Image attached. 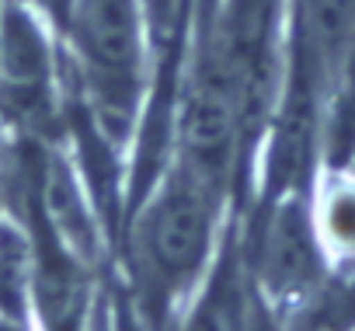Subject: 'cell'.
I'll return each mask as SVG.
<instances>
[{"label":"cell","mask_w":355,"mask_h":331,"mask_svg":"<svg viewBox=\"0 0 355 331\" xmlns=\"http://www.w3.org/2000/svg\"><path fill=\"white\" fill-rule=\"evenodd\" d=\"M220 196L178 168L143 206L136 223V265L157 300L185 296L199 286L213 244Z\"/></svg>","instance_id":"6da1fadb"},{"label":"cell","mask_w":355,"mask_h":331,"mask_svg":"<svg viewBox=\"0 0 355 331\" xmlns=\"http://www.w3.org/2000/svg\"><path fill=\"white\" fill-rule=\"evenodd\" d=\"M244 115H248V94L227 46L220 42L196 67L182 101V119H178L182 171L202 182L220 199L237 164Z\"/></svg>","instance_id":"7a4b0ae2"},{"label":"cell","mask_w":355,"mask_h":331,"mask_svg":"<svg viewBox=\"0 0 355 331\" xmlns=\"http://www.w3.org/2000/svg\"><path fill=\"white\" fill-rule=\"evenodd\" d=\"M241 258L251 282L275 307V314H289L310 300L334 272L313 227L310 196L300 189H282L268 199Z\"/></svg>","instance_id":"3957f363"},{"label":"cell","mask_w":355,"mask_h":331,"mask_svg":"<svg viewBox=\"0 0 355 331\" xmlns=\"http://www.w3.org/2000/svg\"><path fill=\"white\" fill-rule=\"evenodd\" d=\"M80 46L91 74L105 91L132 84L139 67V8L136 0H80Z\"/></svg>","instance_id":"277c9868"},{"label":"cell","mask_w":355,"mask_h":331,"mask_svg":"<svg viewBox=\"0 0 355 331\" xmlns=\"http://www.w3.org/2000/svg\"><path fill=\"white\" fill-rule=\"evenodd\" d=\"M300 60L317 87L355 56V0H300Z\"/></svg>","instance_id":"5b68a950"},{"label":"cell","mask_w":355,"mask_h":331,"mask_svg":"<svg viewBox=\"0 0 355 331\" xmlns=\"http://www.w3.org/2000/svg\"><path fill=\"white\" fill-rule=\"evenodd\" d=\"M313 227L331 269H355V171H331L310 196Z\"/></svg>","instance_id":"8992f818"}]
</instances>
